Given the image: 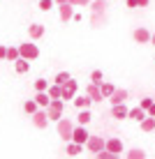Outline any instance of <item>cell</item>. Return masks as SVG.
<instances>
[{"label":"cell","instance_id":"cell-1","mask_svg":"<svg viewBox=\"0 0 155 159\" xmlns=\"http://www.w3.org/2000/svg\"><path fill=\"white\" fill-rule=\"evenodd\" d=\"M74 127L76 125L72 122V120H67V118H63V120H58L56 122V129H58V136L65 141V143H70L72 141V134H74Z\"/></svg>","mask_w":155,"mask_h":159},{"label":"cell","instance_id":"cell-2","mask_svg":"<svg viewBox=\"0 0 155 159\" xmlns=\"http://www.w3.org/2000/svg\"><path fill=\"white\" fill-rule=\"evenodd\" d=\"M63 113H65V99H51L46 108V116L51 122H58V120H63Z\"/></svg>","mask_w":155,"mask_h":159},{"label":"cell","instance_id":"cell-3","mask_svg":"<svg viewBox=\"0 0 155 159\" xmlns=\"http://www.w3.org/2000/svg\"><path fill=\"white\" fill-rule=\"evenodd\" d=\"M19 51H21V58H26V60H37L40 58V46L32 44V42L19 44Z\"/></svg>","mask_w":155,"mask_h":159},{"label":"cell","instance_id":"cell-4","mask_svg":"<svg viewBox=\"0 0 155 159\" xmlns=\"http://www.w3.org/2000/svg\"><path fill=\"white\" fill-rule=\"evenodd\" d=\"M86 150L93 152V155L107 150V139H104V136H90V139H88V143H86Z\"/></svg>","mask_w":155,"mask_h":159},{"label":"cell","instance_id":"cell-5","mask_svg":"<svg viewBox=\"0 0 155 159\" xmlns=\"http://www.w3.org/2000/svg\"><path fill=\"white\" fill-rule=\"evenodd\" d=\"M30 118H32V125H35L37 129H46L49 122H51V120H49V116H46V108H40V111L32 113Z\"/></svg>","mask_w":155,"mask_h":159},{"label":"cell","instance_id":"cell-6","mask_svg":"<svg viewBox=\"0 0 155 159\" xmlns=\"http://www.w3.org/2000/svg\"><path fill=\"white\" fill-rule=\"evenodd\" d=\"M88 139H90L88 129L84 127V125H76V127H74V134H72V141H74V143H79V145H86Z\"/></svg>","mask_w":155,"mask_h":159},{"label":"cell","instance_id":"cell-7","mask_svg":"<svg viewBox=\"0 0 155 159\" xmlns=\"http://www.w3.org/2000/svg\"><path fill=\"white\" fill-rule=\"evenodd\" d=\"M76 92H79V81L70 79L67 83L63 85V99H65V102H67V99H74V97H76Z\"/></svg>","mask_w":155,"mask_h":159},{"label":"cell","instance_id":"cell-8","mask_svg":"<svg viewBox=\"0 0 155 159\" xmlns=\"http://www.w3.org/2000/svg\"><path fill=\"white\" fill-rule=\"evenodd\" d=\"M151 37H153V32L148 30V28H143V25L132 32V39H134L137 44H151Z\"/></svg>","mask_w":155,"mask_h":159},{"label":"cell","instance_id":"cell-9","mask_svg":"<svg viewBox=\"0 0 155 159\" xmlns=\"http://www.w3.org/2000/svg\"><path fill=\"white\" fill-rule=\"evenodd\" d=\"M58 14H60V21H63V23L72 21V19H74V5H70V2L58 5Z\"/></svg>","mask_w":155,"mask_h":159},{"label":"cell","instance_id":"cell-10","mask_svg":"<svg viewBox=\"0 0 155 159\" xmlns=\"http://www.w3.org/2000/svg\"><path fill=\"white\" fill-rule=\"evenodd\" d=\"M107 150L114 152V155H123V141L111 136V139H107Z\"/></svg>","mask_w":155,"mask_h":159},{"label":"cell","instance_id":"cell-11","mask_svg":"<svg viewBox=\"0 0 155 159\" xmlns=\"http://www.w3.org/2000/svg\"><path fill=\"white\" fill-rule=\"evenodd\" d=\"M127 116H130V108H127L125 104H116V106H111V118H116V120H125Z\"/></svg>","mask_w":155,"mask_h":159},{"label":"cell","instance_id":"cell-12","mask_svg":"<svg viewBox=\"0 0 155 159\" xmlns=\"http://www.w3.org/2000/svg\"><path fill=\"white\" fill-rule=\"evenodd\" d=\"M72 104H74L79 111H84V108H90V104H95V102H93L88 95H76L74 99H72Z\"/></svg>","mask_w":155,"mask_h":159},{"label":"cell","instance_id":"cell-13","mask_svg":"<svg viewBox=\"0 0 155 159\" xmlns=\"http://www.w3.org/2000/svg\"><path fill=\"white\" fill-rule=\"evenodd\" d=\"M86 95L90 97L93 102H102V99H104V95H102V90H99V85H95V83H88Z\"/></svg>","mask_w":155,"mask_h":159},{"label":"cell","instance_id":"cell-14","mask_svg":"<svg viewBox=\"0 0 155 159\" xmlns=\"http://www.w3.org/2000/svg\"><path fill=\"white\" fill-rule=\"evenodd\" d=\"M125 99H127V90H120V88H116V92L109 97L111 106H116V104H125Z\"/></svg>","mask_w":155,"mask_h":159},{"label":"cell","instance_id":"cell-15","mask_svg":"<svg viewBox=\"0 0 155 159\" xmlns=\"http://www.w3.org/2000/svg\"><path fill=\"white\" fill-rule=\"evenodd\" d=\"M14 69H16V74H28V72H30V60L19 58V60L14 62Z\"/></svg>","mask_w":155,"mask_h":159},{"label":"cell","instance_id":"cell-16","mask_svg":"<svg viewBox=\"0 0 155 159\" xmlns=\"http://www.w3.org/2000/svg\"><path fill=\"white\" fill-rule=\"evenodd\" d=\"M148 113H146V108H141V106H134V108H130V120H137V122H141L143 118H146Z\"/></svg>","mask_w":155,"mask_h":159},{"label":"cell","instance_id":"cell-17","mask_svg":"<svg viewBox=\"0 0 155 159\" xmlns=\"http://www.w3.org/2000/svg\"><path fill=\"white\" fill-rule=\"evenodd\" d=\"M28 35H30V39H40V37H44V25L32 23L30 28H28Z\"/></svg>","mask_w":155,"mask_h":159},{"label":"cell","instance_id":"cell-18","mask_svg":"<svg viewBox=\"0 0 155 159\" xmlns=\"http://www.w3.org/2000/svg\"><path fill=\"white\" fill-rule=\"evenodd\" d=\"M46 92H49L51 99H63V85H58V83H51Z\"/></svg>","mask_w":155,"mask_h":159},{"label":"cell","instance_id":"cell-19","mask_svg":"<svg viewBox=\"0 0 155 159\" xmlns=\"http://www.w3.org/2000/svg\"><path fill=\"white\" fill-rule=\"evenodd\" d=\"M23 111L28 113V116H32V113L40 111V104L35 102V97H32V99H26V102H23Z\"/></svg>","mask_w":155,"mask_h":159},{"label":"cell","instance_id":"cell-20","mask_svg":"<svg viewBox=\"0 0 155 159\" xmlns=\"http://www.w3.org/2000/svg\"><path fill=\"white\" fill-rule=\"evenodd\" d=\"M86 145H79V143H74V141H70L67 148H65V152H67L70 157H76V155H81V150H84Z\"/></svg>","mask_w":155,"mask_h":159},{"label":"cell","instance_id":"cell-21","mask_svg":"<svg viewBox=\"0 0 155 159\" xmlns=\"http://www.w3.org/2000/svg\"><path fill=\"white\" fill-rule=\"evenodd\" d=\"M35 102L40 104V108H49L51 97H49V92H37V95H35Z\"/></svg>","mask_w":155,"mask_h":159},{"label":"cell","instance_id":"cell-22","mask_svg":"<svg viewBox=\"0 0 155 159\" xmlns=\"http://www.w3.org/2000/svg\"><path fill=\"white\" fill-rule=\"evenodd\" d=\"M90 9H93V14H104V9H107V0H93Z\"/></svg>","mask_w":155,"mask_h":159},{"label":"cell","instance_id":"cell-23","mask_svg":"<svg viewBox=\"0 0 155 159\" xmlns=\"http://www.w3.org/2000/svg\"><path fill=\"white\" fill-rule=\"evenodd\" d=\"M139 125H141V131H146V134H148V131H153V129H155V118L146 116V118H143Z\"/></svg>","mask_w":155,"mask_h":159},{"label":"cell","instance_id":"cell-24","mask_svg":"<svg viewBox=\"0 0 155 159\" xmlns=\"http://www.w3.org/2000/svg\"><path fill=\"white\" fill-rule=\"evenodd\" d=\"M99 90H102V95H104V99H109V97L116 92V85L114 83H109V81H104L102 85H99Z\"/></svg>","mask_w":155,"mask_h":159},{"label":"cell","instance_id":"cell-25","mask_svg":"<svg viewBox=\"0 0 155 159\" xmlns=\"http://www.w3.org/2000/svg\"><path fill=\"white\" fill-rule=\"evenodd\" d=\"M19 58H21L19 46H7V62H16Z\"/></svg>","mask_w":155,"mask_h":159},{"label":"cell","instance_id":"cell-26","mask_svg":"<svg viewBox=\"0 0 155 159\" xmlns=\"http://www.w3.org/2000/svg\"><path fill=\"white\" fill-rule=\"evenodd\" d=\"M90 83H95V85H102V83H104L102 69H93V72H90Z\"/></svg>","mask_w":155,"mask_h":159},{"label":"cell","instance_id":"cell-27","mask_svg":"<svg viewBox=\"0 0 155 159\" xmlns=\"http://www.w3.org/2000/svg\"><path fill=\"white\" fill-rule=\"evenodd\" d=\"M90 120H93V116H90V111H88V108L79 111V118H76V122H79V125H84V127H86V125L90 122Z\"/></svg>","mask_w":155,"mask_h":159},{"label":"cell","instance_id":"cell-28","mask_svg":"<svg viewBox=\"0 0 155 159\" xmlns=\"http://www.w3.org/2000/svg\"><path fill=\"white\" fill-rule=\"evenodd\" d=\"M70 79H72V76H70V72H58L56 76H53V83H58V85H65Z\"/></svg>","mask_w":155,"mask_h":159},{"label":"cell","instance_id":"cell-29","mask_svg":"<svg viewBox=\"0 0 155 159\" xmlns=\"http://www.w3.org/2000/svg\"><path fill=\"white\" fill-rule=\"evenodd\" d=\"M127 159H146V152H143L141 148H132V150L127 152Z\"/></svg>","mask_w":155,"mask_h":159},{"label":"cell","instance_id":"cell-30","mask_svg":"<svg viewBox=\"0 0 155 159\" xmlns=\"http://www.w3.org/2000/svg\"><path fill=\"white\" fill-rule=\"evenodd\" d=\"M37 7H40L42 12H49V9L58 7V5H56V0H40V5H37Z\"/></svg>","mask_w":155,"mask_h":159},{"label":"cell","instance_id":"cell-31","mask_svg":"<svg viewBox=\"0 0 155 159\" xmlns=\"http://www.w3.org/2000/svg\"><path fill=\"white\" fill-rule=\"evenodd\" d=\"M49 85H51V83H49L46 79H37V81H35V90H37V92H46Z\"/></svg>","mask_w":155,"mask_h":159},{"label":"cell","instance_id":"cell-32","mask_svg":"<svg viewBox=\"0 0 155 159\" xmlns=\"http://www.w3.org/2000/svg\"><path fill=\"white\" fill-rule=\"evenodd\" d=\"M95 159H120V155H114V152H109V150H102V152H97Z\"/></svg>","mask_w":155,"mask_h":159},{"label":"cell","instance_id":"cell-33","mask_svg":"<svg viewBox=\"0 0 155 159\" xmlns=\"http://www.w3.org/2000/svg\"><path fill=\"white\" fill-rule=\"evenodd\" d=\"M153 102H155V99H151V97H143V99H141V104H139V106H141V108H146V111H148V108H151V106H153Z\"/></svg>","mask_w":155,"mask_h":159},{"label":"cell","instance_id":"cell-34","mask_svg":"<svg viewBox=\"0 0 155 159\" xmlns=\"http://www.w3.org/2000/svg\"><path fill=\"white\" fill-rule=\"evenodd\" d=\"M70 5H74V7H88V5H90V0H70Z\"/></svg>","mask_w":155,"mask_h":159},{"label":"cell","instance_id":"cell-35","mask_svg":"<svg viewBox=\"0 0 155 159\" xmlns=\"http://www.w3.org/2000/svg\"><path fill=\"white\" fill-rule=\"evenodd\" d=\"M0 60H7V46L0 44Z\"/></svg>","mask_w":155,"mask_h":159},{"label":"cell","instance_id":"cell-36","mask_svg":"<svg viewBox=\"0 0 155 159\" xmlns=\"http://www.w3.org/2000/svg\"><path fill=\"white\" fill-rule=\"evenodd\" d=\"M125 5H127L130 9H137V7H139V2H137V0H125Z\"/></svg>","mask_w":155,"mask_h":159},{"label":"cell","instance_id":"cell-37","mask_svg":"<svg viewBox=\"0 0 155 159\" xmlns=\"http://www.w3.org/2000/svg\"><path fill=\"white\" fill-rule=\"evenodd\" d=\"M146 113H148V116H151V118H155V102H153V106H151V108H148V111H146Z\"/></svg>","mask_w":155,"mask_h":159},{"label":"cell","instance_id":"cell-38","mask_svg":"<svg viewBox=\"0 0 155 159\" xmlns=\"http://www.w3.org/2000/svg\"><path fill=\"white\" fill-rule=\"evenodd\" d=\"M137 2H139V7H148V2H151V0H137Z\"/></svg>","mask_w":155,"mask_h":159},{"label":"cell","instance_id":"cell-39","mask_svg":"<svg viewBox=\"0 0 155 159\" xmlns=\"http://www.w3.org/2000/svg\"><path fill=\"white\" fill-rule=\"evenodd\" d=\"M65 2H70V0H56V5H65Z\"/></svg>","mask_w":155,"mask_h":159},{"label":"cell","instance_id":"cell-40","mask_svg":"<svg viewBox=\"0 0 155 159\" xmlns=\"http://www.w3.org/2000/svg\"><path fill=\"white\" fill-rule=\"evenodd\" d=\"M151 44H153V46H155V32H153V37H151Z\"/></svg>","mask_w":155,"mask_h":159},{"label":"cell","instance_id":"cell-41","mask_svg":"<svg viewBox=\"0 0 155 159\" xmlns=\"http://www.w3.org/2000/svg\"><path fill=\"white\" fill-rule=\"evenodd\" d=\"M37 2H40V0H37Z\"/></svg>","mask_w":155,"mask_h":159},{"label":"cell","instance_id":"cell-42","mask_svg":"<svg viewBox=\"0 0 155 159\" xmlns=\"http://www.w3.org/2000/svg\"><path fill=\"white\" fill-rule=\"evenodd\" d=\"M107 2H109V0H107Z\"/></svg>","mask_w":155,"mask_h":159},{"label":"cell","instance_id":"cell-43","mask_svg":"<svg viewBox=\"0 0 155 159\" xmlns=\"http://www.w3.org/2000/svg\"><path fill=\"white\" fill-rule=\"evenodd\" d=\"M90 2H93V0H90Z\"/></svg>","mask_w":155,"mask_h":159}]
</instances>
